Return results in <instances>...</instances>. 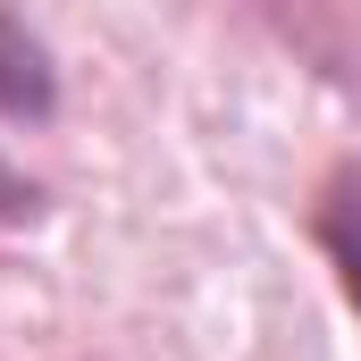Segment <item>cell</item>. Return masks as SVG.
<instances>
[{
	"mask_svg": "<svg viewBox=\"0 0 361 361\" xmlns=\"http://www.w3.org/2000/svg\"><path fill=\"white\" fill-rule=\"evenodd\" d=\"M311 235H319V252H328V269H336V286H345V302L361 319V160L328 169L319 202H311Z\"/></svg>",
	"mask_w": 361,
	"mask_h": 361,
	"instance_id": "6da1fadb",
	"label": "cell"
},
{
	"mask_svg": "<svg viewBox=\"0 0 361 361\" xmlns=\"http://www.w3.org/2000/svg\"><path fill=\"white\" fill-rule=\"evenodd\" d=\"M0 109L8 118H42L51 109V59L17 17H0Z\"/></svg>",
	"mask_w": 361,
	"mask_h": 361,
	"instance_id": "7a4b0ae2",
	"label": "cell"
}]
</instances>
